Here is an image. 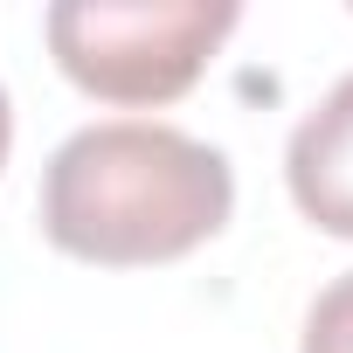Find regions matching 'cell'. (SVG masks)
I'll return each instance as SVG.
<instances>
[{"instance_id":"6da1fadb","label":"cell","mask_w":353,"mask_h":353,"mask_svg":"<svg viewBox=\"0 0 353 353\" xmlns=\"http://www.w3.org/2000/svg\"><path fill=\"white\" fill-rule=\"evenodd\" d=\"M229 208H236L229 159L145 118L70 132L42 173V236L111 270L188 256L229 222Z\"/></svg>"},{"instance_id":"7a4b0ae2","label":"cell","mask_w":353,"mask_h":353,"mask_svg":"<svg viewBox=\"0 0 353 353\" xmlns=\"http://www.w3.org/2000/svg\"><path fill=\"white\" fill-rule=\"evenodd\" d=\"M49 49L63 77L104 104H173L194 90L222 35L229 0H63L49 8Z\"/></svg>"},{"instance_id":"3957f363","label":"cell","mask_w":353,"mask_h":353,"mask_svg":"<svg viewBox=\"0 0 353 353\" xmlns=\"http://www.w3.org/2000/svg\"><path fill=\"white\" fill-rule=\"evenodd\" d=\"M284 181L325 236H353V77H339L325 104L298 118L284 145Z\"/></svg>"},{"instance_id":"277c9868","label":"cell","mask_w":353,"mask_h":353,"mask_svg":"<svg viewBox=\"0 0 353 353\" xmlns=\"http://www.w3.org/2000/svg\"><path fill=\"white\" fill-rule=\"evenodd\" d=\"M305 353H353V270L319 291V305L305 319Z\"/></svg>"},{"instance_id":"5b68a950","label":"cell","mask_w":353,"mask_h":353,"mask_svg":"<svg viewBox=\"0 0 353 353\" xmlns=\"http://www.w3.org/2000/svg\"><path fill=\"white\" fill-rule=\"evenodd\" d=\"M8 139H14V111H8V90H0V166H8Z\"/></svg>"}]
</instances>
